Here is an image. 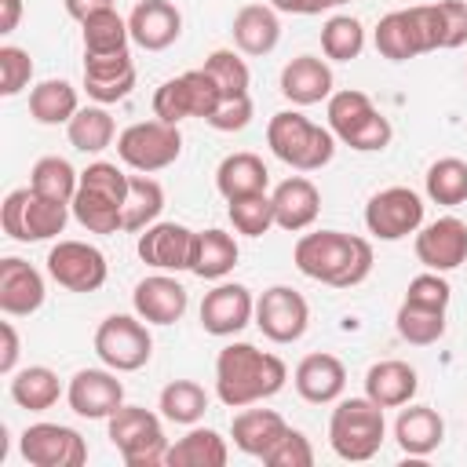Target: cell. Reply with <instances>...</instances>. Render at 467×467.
Segmentation results:
<instances>
[{
	"label": "cell",
	"mask_w": 467,
	"mask_h": 467,
	"mask_svg": "<svg viewBox=\"0 0 467 467\" xmlns=\"http://www.w3.org/2000/svg\"><path fill=\"white\" fill-rule=\"evenodd\" d=\"M292 263L310 281L328 288H354L372 274V244L343 230H314L296 241Z\"/></svg>",
	"instance_id": "1"
},
{
	"label": "cell",
	"mask_w": 467,
	"mask_h": 467,
	"mask_svg": "<svg viewBox=\"0 0 467 467\" xmlns=\"http://www.w3.org/2000/svg\"><path fill=\"white\" fill-rule=\"evenodd\" d=\"M288 379V368L277 354H266L252 343H226L215 358V398L226 409H244L274 398Z\"/></svg>",
	"instance_id": "2"
},
{
	"label": "cell",
	"mask_w": 467,
	"mask_h": 467,
	"mask_svg": "<svg viewBox=\"0 0 467 467\" xmlns=\"http://www.w3.org/2000/svg\"><path fill=\"white\" fill-rule=\"evenodd\" d=\"M124 197L128 175L109 161H95L80 171V186L69 208L88 234H117L124 230Z\"/></svg>",
	"instance_id": "3"
},
{
	"label": "cell",
	"mask_w": 467,
	"mask_h": 467,
	"mask_svg": "<svg viewBox=\"0 0 467 467\" xmlns=\"http://www.w3.org/2000/svg\"><path fill=\"white\" fill-rule=\"evenodd\" d=\"M325 117H328V131L336 135V142L358 150V153H376L387 150L394 139L390 120L376 109V102L358 91V88H343L332 91L325 102Z\"/></svg>",
	"instance_id": "4"
},
{
	"label": "cell",
	"mask_w": 467,
	"mask_h": 467,
	"mask_svg": "<svg viewBox=\"0 0 467 467\" xmlns=\"http://www.w3.org/2000/svg\"><path fill=\"white\" fill-rule=\"evenodd\" d=\"M266 146L281 164H288L296 171H317L332 161L336 135L328 128L314 124L310 117H303L299 109H281L266 124Z\"/></svg>",
	"instance_id": "5"
},
{
	"label": "cell",
	"mask_w": 467,
	"mask_h": 467,
	"mask_svg": "<svg viewBox=\"0 0 467 467\" xmlns=\"http://www.w3.org/2000/svg\"><path fill=\"white\" fill-rule=\"evenodd\" d=\"M387 434L383 409L372 398H339L328 416V445L347 463H365L379 452Z\"/></svg>",
	"instance_id": "6"
},
{
	"label": "cell",
	"mask_w": 467,
	"mask_h": 467,
	"mask_svg": "<svg viewBox=\"0 0 467 467\" xmlns=\"http://www.w3.org/2000/svg\"><path fill=\"white\" fill-rule=\"evenodd\" d=\"M161 412H150L142 405H120L109 420H106V434L113 441V449L120 452V460L128 467H157L168 456V438L161 427Z\"/></svg>",
	"instance_id": "7"
},
{
	"label": "cell",
	"mask_w": 467,
	"mask_h": 467,
	"mask_svg": "<svg viewBox=\"0 0 467 467\" xmlns=\"http://www.w3.org/2000/svg\"><path fill=\"white\" fill-rule=\"evenodd\" d=\"M69 204L62 201H51V197H40L33 186H22V190H11L0 204V226L11 241H22V244H33V241H51L66 230L69 223Z\"/></svg>",
	"instance_id": "8"
},
{
	"label": "cell",
	"mask_w": 467,
	"mask_h": 467,
	"mask_svg": "<svg viewBox=\"0 0 467 467\" xmlns=\"http://www.w3.org/2000/svg\"><path fill=\"white\" fill-rule=\"evenodd\" d=\"M182 153V135H179V124H164V120H139V124H128L120 135H117V157L131 168V171H142V175H153V171H164L179 161Z\"/></svg>",
	"instance_id": "9"
},
{
	"label": "cell",
	"mask_w": 467,
	"mask_h": 467,
	"mask_svg": "<svg viewBox=\"0 0 467 467\" xmlns=\"http://www.w3.org/2000/svg\"><path fill=\"white\" fill-rule=\"evenodd\" d=\"M95 354L113 372H139L153 354V336L139 314H109L95 328Z\"/></svg>",
	"instance_id": "10"
},
{
	"label": "cell",
	"mask_w": 467,
	"mask_h": 467,
	"mask_svg": "<svg viewBox=\"0 0 467 467\" xmlns=\"http://www.w3.org/2000/svg\"><path fill=\"white\" fill-rule=\"evenodd\" d=\"M219 99L223 95L204 69H186L153 91V117L164 124H182L190 117L208 120L212 109L219 106Z\"/></svg>",
	"instance_id": "11"
},
{
	"label": "cell",
	"mask_w": 467,
	"mask_h": 467,
	"mask_svg": "<svg viewBox=\"0 0 467 467\" xmlns=\"http://www.w3.org/2000/svg\"><path fill=\"white\" fill-rule=\"evenodd\" d=\"M423 226V197L409 186H387L365 204V230L376 241H401Z\"/></svg>",
	"instance_id": "12"
},
{
	"label": "cell",
	"mask_w": 467,
	"mask_h": 467,
	"mask_svg": "<svg viewBox=\"0 0 467 467\" xmlns=\"http://www.w3.org/2000/svg\"><path fill=\"white\" fill-rule=\"evenodd\" d=\"M18 452L29 467H84L88 441L66 423H29L18 438Z\"/></svg>",
	"instance_id": "13"
},
{
	"label": "cell",
	"mask_w": 467,
	"mask_h": 467,
	"mask_svg": "<svg viewBox=\"0 0 467 467\" xmlns=\"http://www.w3.org/2000/svg\"><path fill=\"white\" fill-rule=\"evenodd\" d=\"M47 274L66 292H99L109 277V263L88 241H58L47 252Z\"/></svg>",
	"instance_id": "14"
},
{
	"label": "cell",
	"mask_w": 467,
	"mask_h": 467,
	"mask_svg": "<svg viewBox=\"0 0 467 467\" xmlns=\"http://www.w3.org/2000/svg\"><path fill=\"white\" fill-rule=\"evenodd\" d=\"M255 325L270 343H296L310 325V306L292 285H270L255 299Z\"/></svg>",
	"instance_id": "15"
},
{
	"label": "cell",
	"mask_w": 467,
	"mask_h": 467,
	"mask_svg": "<svg viewBox=\"0 0 467 467\" xmlns=\"http://www.w3.org/2000/svg\"><path fill=\"white\" fill-rule=\"evenodd\" d=\"M66 401L84 420H109L124 405V383L113 368H80L66 387Z\"/></svg>",
	"instance_id": "16"
},
{
	"label": "cell",
	"mask_w": 467,
	"mask_h": 467,
	"mask_svg": "<svg viewBox=\"0 0 467 467\" xmlns=\"http://www.w3.org/2000/svg\"><path fill=\"white\" fill-rule=\"evenodd\" d=\"M193 237L197 230L182 226V223H153L139 234V259L153 270H164V274H179V270H190L193 263Z\"/></svg>",
	"instance_id": "17"
},
{
	"label": "cell",
	"mask_w": 467,
	"mask_h": 467,
	"mask_svg": "<svg viewBox=\"0 0 467 467\" xmlns=\"http://www.w3.org/2000/svg\"><path fill=\"white\" fill-rule=\"evenodd\" d=\"M252 317H255V299L237 281H219L201 299V328L208 336H219V339L237 336Z\"/></svg>",
	"instance_id": "18"
},
{
	"label": "cell",
	"mask_w": 467,
	"mask_h": 467,
	"mask_svg": "<svg viewBox=\"0 0 467 467\" xmlns=\"http://www.w3.org/2000/svg\"><path fill=\"white\" fill-rule=\"evenodd\" d=\"M412 248H416V259L427 270L449 274L467 259V223L456 219V215H441V219L416 230Z\"/></svg>",
	"instance_id": "19"
},
{
	"label": "cell",
	"mask_w": 467,
	"mask_h": 467,
	"mask_svg": "<svg viewBox=\"0 0 467 467\" xmlns=\"http://www.w3.org/2000/svg\"><path fill=\"white\" fill-rule=\"evenodd\" d=\"M186 303H190L186 288L164 270L142 277L135 285V292H131V306L146 325H175V321H182Z\"/></svg>",
	"instance_id": "20"
},
{
	"label": "cell",
	"mask_w": 467,
	"mask_h": 467,
	"mask_svg": "<svg viewBox=\"0 0 467 467\" xmlns=\"http://www.w3.org/2000/svg\"><path fill=\"white\" fill-rule=\"evenodd\" d=\"M44 274L18 255L0 259V310L7 317H29L44 306Z\"/></svg>",
	"instance_id": "21"
},
{
	"label": "cell",
	"mask_w": 467,
	"mask_h": 467,
	"mask_svg": "<svg viewBox=\"0 0 467 467\" xmlns=\"http://www.w3.org/2000/svg\"><path fill=\"white\" fill-rule=\"evenodd\" d=\"M135 88V62L128 51L117 55H84V91L99 106L128 99Z\"/></svg>",
	"instance_id": "22"
},
{
	"label": "cell",
	"mask_w": 467,
	"mask_h": 467,
	"mask_svg": "<svg viewBox=\"0 0 467 467\" xmlns=\"http://www.w3.org/2000/svg\"><path fill=\"white\" fill-rule=\"evenodd\" d=\"M270 201H274V223L281 230H288V234H303V230H310L317 223L321 190L306 175H288L285 182H277Z\"/></svg>",
	"instance_id": "23"
},
{
	"label": "cell",
	"mask_w": 467,
	"mask_h": 467,
	"mask_svg": "<svg viewBox=\"0 0 467 467\" xmlns=\"http://www.w3.org/2000/svg\"><path fill=\"white\" fill-rule=\"evenodd\" d=\"M292 383H296V394L310 405H332L343 398V387H347V368L336 354H306L296 372H292Z\"/></svg>",
	"instance_id": "24"
},
{
	"label": "cell",
	"mask_w": 467,
	"mask_h": 467,
	"mask_svg": "<svg viewBox=\"0 0 467 467\" xmlns=\"http://www.w3.org/2000/svg\"><path fill=\"white\" fill-rule=\"evenodd\" d=\"M131 40L146 51H164L179 40L182 33V15L171 0H139L128 15Z\"/></svg>",
	"instance_id": "25"
},
{
	"label": "cell",
	"mask_w": 467,
	"mask_h": 467,
	"mask_svg": "<svg viewBox=\"0 0 467 467\" xmlns=\"http://www.w3.org/2000/svg\"><path fill=\"white\" fill-rule=\"evenodd\" d=\"M281 95L292 102V106H317V102H328L332 95V69L325 58L317 55H296L292 62H285L281 69Z\"/></svg>",
	"instance_id": "26"
},
{
	"label": "cell",
	"mask_w": 467,
	"mask_h": 467,
	"mask_svg": "<svg viewBox=\"0 0 467 467\" xmlns=\"http://www.w3.org/2000/svg\"><path fill=\"white\" fill-rule=\"evenodd\" d=\"M416 390H420V376L409 361L387 358L368 365L365 372V398H372L379 409H401L416 398Z\"/></svg>",
	"instance_id": "27"
},
{
	"label": "cell",
	"mask_w": 467,
	"mask_h": 467,
	"mask_svg": "<svg viewBox=\"0 0 467 467\" xmlns=\"http://www.w3.org/2000/svg\"><path fill=\"white\" fill-rule=\"evenodd\" d=\"M394 441L405 456H431L445 441V420L431 405H401L394 420Z\"/></svg>",
	"instance_id": "28"
},
{
	"label": "cell",
	"mask_w": 467,
	"mask_h": 467,
	"mask_svg": "<svg viewBox=\"0 0 467 467\" xmlns=\"http://www.w3.org/2000/svg\"><path fill=\"white\" fill-rule=\"evenodd\" d=\"M230 33H234V47L241 55H270L281 40V22H277V11L270 4H244L234 22H230Z\"/></svg>",
	"instance_id": "29"
},
{
	"label": "cell",
	"mask_w": 467,
	"mask_h": 467,
	"mask_svg": "<svg viewBox=\"0 0 467 467\" xmlns=\"http://www.w3.org/2000/svg\"><path fill=\"white\" fill-rule=\"evenodd\" d=\"M285 431H288V423H285L281 412H274V409H248V405H244V409L234 416V423H230L234 445H237L244 456H255V460H263V456L281 441Z\"/></svg>",
	"instance_id": "30"
},
{
	"label": "cell",
	"mask_w": 467,
	"mask_h": 467,
	"mask_svg": "<svg viewBox=\"0 0 467 467\" xmlns=\"http://www.w3.org/2000/svg\"><path fill=\"white\" fill-rule=\"evenodd\" d=\"M376 40V51L390 62H409L416 55H427L423 47V36H420V26L412 18V7H401V11H387L372 33Z\"/></svg>",
	"instance_id": "31"
},
{
	"label": "cell",
	"mask_w": 467,
	"mask_h": 467,
	"mask_svg": "<svg viewBox=\"0 0 467 467\" xmlns=\"http://www.w3.org/2000/svg\"><path fill=\"white\" fill-rule=\"evenodd\" d=\"M266 186H270V171L259 153H248V150L226 153L215 168V190L226 201L244 197V193H266Z\"/></svg>",
	"instance_id": "32"
},
{
	"label": "cell",
	"mask_w": 467,
	"mask_h": 467,
	"mask_svg": "<svg viewBox=\"0 0 467 467\" xmlns=\"http://www.w3.org/2000/svg\"><path fill=\"white\" fill-rule=\"evenodd\" d=\"M237 241L234 234L212 226V230H197L193 237V263H190V274H197L201 281H223L234 266H237Z\"/></svg>",
	"instance_id": "33"
},
{
	"label": "cell",
	"mask_w": 467,
	"mask_h": 467,
	"mask_svg": "<svg viewBox=\"0 0 467 467\" xmlns=\"http://www.w3.org/2000/svg\"><path fill=\"white\" fill-rule=\"evenodd\" d=\"M230 460V445L212 427H190L175 445H168V467H223Z\"/></svg>",
	"instance_id": "34"
},
{
	"label": "cell",
	"mask_w": 467,
	"mask_h": 467,
	"mask_svg": "<svg viewBox=\"0 0 467 467\" xmlns=\"http://www.w3.org/2000/svg\"><path fill=\"white\" fill-rule=\"evenodd\" d=\"M7 390H11V401L18 409H26V412H47L62 398V379L47 365H29V368L11 372V387Z\"/></svg>",
	"instance_id": "35"
},
{
	"label": "cell",
	"mask_w": 467,
	"mask_h": 467,
	"mask_svg": "<svg viewBox=\"0 0 467 467\" xmlns=\"http://www.w3.org/2000/svg\"><path fill=\"white\" fill-rule=\"evenodd\" d=\"M80 109V99H77V88L69 80H40L33 91H29V117L44 128H55V124H69Z\"/></svg>",
	"instance_id": "36"
},
{
	"label": "cell",
	"mask_w": 467,
	"mask_h": 467,
	"mask_svg": "<svg viewBox=\"0 0 467 467\" xmlns=\"http://www.w3.org/2000/svg\"><path fill=\"white\" fill-rule=\"evenodd\" d=\"M164 212V190L157 179L150 175H128V197H124V230L128 234H142L146 226H153Z\"/></svg>",
	"instance_id": "37"
},
{
	"label": "cell",
	"mask_w": 467,
	"mask_h": 467,
	"mask_svg": "<svg viewBox=\"0 0 467 467\" xmlns=\"http://www.w3.org/2000/svg\"><path fill=\"white\" fill-rule=\"evenodd\" d=\"M157 409L168 423H179V427H193L204 412H208V394L201 383L193 379H171L161 387V398H157Z\"/></svg>",
	"instance_id": "38"
},
{
	"label": "cell",
	"mask_w": 467,
	"mask_h": 467,
	"mask_svg": "<svg viewBox=\"0 0 467 467\" xmlns=\"http://www.w3.org/2000/svg\"><path fill=\"white\" fill-rule=\"evenodd\" d=\"M80 40H84V55H117V51H128L131 29H128V18L106 7L80 22Z\"/></svg>",
	"instance_id": "39"
},
{
	"label": "cell",
	"mask_w": 467,
	"mask_h": 467,
	"mask_svg": "<svg viewBox=\"0 0 467 467\" xmlns=\"http://www.w3.org/2000/svg\"><path fill=\"white\" fill-rule=\"evenodd\" d=\"M66 135H69V146L73 150H80V153H102L113 142L117 124H113L109 109L95 102V106H80L77 109V117L66 124Z\"/></svg>",
	"instance_id": "40"
},
{
	"label": "cell",
	"mask_w": 467,
	"mask_h": 467,
	"mask_svg": "<svg viewBox=\"0 0 467 467\" xmlns=\"http://www.w3.org/2000/svg\"><path fill=\"white\" fill-rule=\"evenodd\" d=\"M423 190L434 204H445V208H456L467 201V161L460 157H438L427 175H423Z\"/></svg>",
	"instance_id": "41"
},
{
	"label": "cell",
	"mask_w": 467,
	"mask_h": 467,
	"mask_svg": "<svg viewBox=\"0 0 467 467\" xmlns=\"http://www.w3.org/2000/svg\"><path fill=\"white\" fill-rule=\"evenodd\" d=\"M29 186H33L40 197L73 204L77 186H80V171H77L66 157H40V161L33 164V171H29Z\"/></svg>",
	"instance_id": "42"
},
{
	"label": "cell",
	"mask_w": 467,
	"mask_h": 467,
	"mask_svg": "<svg viewBox=\"0 0 467 467\" xmlns=\"http://www.w3.org/2000/svg\"><path fill=\"white\" fill-rule=\"evenodd\" d=\"M321 51L332 62H354L365 51V26L354 15H332L321 26Z\"/></svg>",
	"instance_id": "43"
},
{
	"label": "cell",
	"mask_w": 467,
	"mask_h": 467,
	"mask_svg": "<svg viewBox=\"0 0 467 467\" xmlns=\"http://www.w3.org/2000/svg\"><path fill=\"white\" fill-rule=\"evenodd\" d=\"M394 328L405 343L412 347H431L445 336V310H431V306H416V303H405L398 306V317H394Z\"/></svg>",
	"instance_id": "44"
},
{
	"label": "cell",
	"mask_w": 467,
	"mask_h": 467,
	"mask_svg": "<svg viewBox=\"0 0 467 467\" xmlns=\"http://www.w3.org/2000/svg\"><path fill=\"white\" fill-rule=\"evenodd\" d=\"M201 69L215 80V88H219V95H223V99L248 95L252 73H248V66H244V58H241L237 51H230V47H215V51L204 58V66H201Z\"/></svg>",
	"instance_id": "45"
},
{
	"label": "cell",
	"mask_w": 467,
	"mask_h": 467,
	"mask_svg": "<svg viewBox=\"0 0 467 467\" xmlns=\"http://www.w3.org/2000/svg\"><path fill=\"white\" fill-rule=\"evenodd\" d=\"M226 215H230L234 230L244 234V237H263L270 226H277L274 223V201H270V193H244V197L226 201Z\"/></svg>",
	"instance_id": "46"
},
{
	"label": "cell",
	"mask_w": 467,
	"mask_h": 467,
	"mask_svg": "<svg viewBox=\"0 0 467 467\" xmlns=\"http://www.w3.org/2000/svg\"><path fill=\"white\" fill-rule=\"evenodd\" d=\"M33 80V58L26 47H15V44H4L0 47V95L4 99H15L29 88Z\"/></svg>",
	"instance_id": "47"
},
{
	"label": "cell",
	"mask_w": 467,
	"mask_h": 467,
	"mask_svg": "<svg viewBox=\"0 0 467 467\" xmlns=\"http://www.w3.org/2000/svg\"><path fill=\"white\" fill-rule=\"evenodd\" d=\"M263 463L266 467H310L314 463V445H310V438L303 431L288 427L281 434V441L263 456Z\"/></svg>",
	"instance_id": "48"
},
{
	"label": "cell",
	"mask_w": 467,
	"mask_h": 467,
	"mask_svg": "<svg viewBox=\"0 0 467 467\" xmlns=\"http://www.w3.org/2000/svg\"><path fill=\"white\" fill-rule=\"evenodd\" d=\"M452 299V288L449 281L438 274V270H427V274H416L405 288V303H416V306H431V310H445Z\"/></svg>",
	"instance_id": "49"
},
{
	"label": "cell",
	"mask_w": 467,
	"mask_h": 467,
	"mask_svg": "<svg viewBox=\"0 0 467 467\" xmlns=\"http://www.w3.org/2000/svg\"><path fill=\"white\" fill-rule=\"evenodd\" d=\"M441 11V51L467 44V4L463 0H438Z\"/></svg>",
	"instance_id": "50"
},
{
	"label": "cell",
	"mask_w": 467,
	"mask_h": 467,
	"mask_svg": "<svg viewBox=\"0 0 467 467\" xmlns=\"http://www.w3.org/2000/svg\"><path fill=\"white\" fill-rule=\"evenodd\" d=\"M208 124L215 131H241L252 124V99L248 95H237V99H219V106L212 109Z\"/></svg>",
	"instance_id": "51"
},
{
	"label": "cell",
	"mask_w": 467,
	"mask_h": 467,
	"mask_svg": "<svg viewBox=\"0 0 467 467\" xmlns=\"http://www.w3.org/2000/svg\"><path fill=\"white\" fill-rule=\"evenodd\" d=\"M0 339H4V347H0V372L11 376V372H18V350H22V339H18L11 321H0Z\"/></svg>",
	"instance_id": "52"
},
{
	"label": "cell",
	"mask_w": 467,
	"mask_h": 467,
	"mask_svg": "<svg viewBox=\"0 0 467 467\" xmlns=\"http://www.w3.org/2000/svg\"><path fill=\"white\" fill-rule=\"evenodd\" d=\"M62 4H66V15H69V18H77V22L91 18L95 11L113 7V0H62Z\"/></svg>",
	"instance_id": "53"
},
{
	"label": "cell",
	"mask_w": 467,
	"mask_h": 467,
	"mask_svg": "<svg viewBox=\"0 0 467 467\" xmlns=\"http://www.w3.org/2000/svg\"><path fill=\"white\" fill-rule=\"evenodd\" d=\"M0 33H11L18 29V18H22V0H0Z\"/></svg>",
	"instance_id": "54"
},
{
	"label": "cell",
	"mask_w": 467,
	"mask_h": 467,
	"mask_svg": "<svg viewBox=\"0 0 467 467\" xmlns=\"http://www.w3.org/2000/svg\"><path fill=\"white\" fill-rule=\"evenodd\" d=\"M270 7L281 11V15H317L314 0H270Z\"/></svg>",
	"instance_id": "55"
},
{
	"label": "cell",
	"mask_w": 467,
	"mask_h": 467,
	"mask_svg": "<svg viewBox=\"0 0 467 467\" xmlns=\"http://www.w3.org/2000/svg\"><path fill=\"white\" fill-rule=\"evenodd\" d=\"M343 4H350V0H314V11L321 15V11H332V7H343Z\"/></svg>",
	"instance_id": "56"
}]
</instances>
